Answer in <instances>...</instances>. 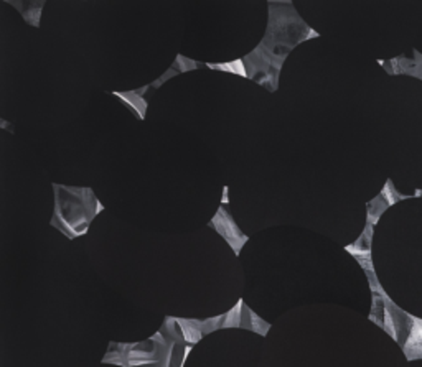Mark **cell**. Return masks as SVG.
<instances>
[{
    "instance_id": "obj_1",
    "label": "cell",
    "mask_w": 422,
    "mask_h": 367,
    "mask_svg": "<svg viewBox=\"0 0 422 367\" xmlns=\"http://www.w3.org/2000/svg\"><path fill=\"white\" fill-rule=\"evenodd\" d=\"M52 188L55 192V208L50 226L68 239L86 236L91 223L104 211L92 188L66 187L60 183H52Z\"/></svg>"
},
{
    "instance_id": "obj_2",
    "label": "cell",
    "mask_w": 422,
    "mask_h": 367,
    "mask_svg": "<svg viewBox=\"0 0 422 367\" xmlns=\"http://www.w3.org/2000/svg\"><path fill=\"white\" fill-rule=\"evenodd\" d=\"M269 18L264 38L279 45L296 48L303 42L320 37V33L307 25L296 11L292 0H269Z\"/></svg>"
},
{
    "instance_id": "obj_3",
    "label": "cell",
    "mask_w": 422,
    "mask_h": 367,
    "mask_svg": "<svg viewBox=\"0 0 422 367\" xmlns=\"http://www.w3.org/2000/svg\"><path fill=\"white\" fill-rule=\"evenodd\" d=\"M243 61L246 65L248 80H253L259 86L266 87L269 92H276L279 89V76H281L284 65L274 60L261 45L243 56Z\"/></svg>"
},
{
    "instance_id": "obj_4",
    "label": "cell",
    "mask_w": 422,
    "mask_h": 367,
    "mask_svg": "<svg viewBox=\"0 0 422 367\" xmlns=\"http://www.w3.org/2000/svg\"><path fill=\"white\" fill-rule=\"evenodd\" d=\"M210 228H213L219 237H223L228 242V246L233 249V252L239 256L243 251L244 244L249 241V237L244 234L239 226L234 221V218L229 214L227 208L219 206L215 213V216L211 218L208 223Z\"/></svg>"
},
{
    "instance_id": "obj_5",
    "label": "cell",
    "mask_w": 422,
    "mask_h": 367,
    "mask_svg": "<svg viewBox=\"0 0 422 367\" xmlns=\"http://www.w3.org/2000/svg\"><path fill=\"white\" fill-rule=\"evenodd\" d=\"M150 86H144V87H139V89H132V91H114L112 94L116 97H119L122 101V104L126 107H129V109L134 112L135 117L139 120H144L145 116H147V104L144 94L149 89Z\"/></svg>"
},
{
    "instance_id": "obj_6",
    "label": "cell",
    "mask_w": 422,
    "mask_h": 367,
    "mask_svg": "<svg viewBox=\"0 0 422 367\" xmlns=\"http://www.w3.org/2000/svg\"><path fill=\"white\" fill-rule=\"evenodd\" d=\"M8 6H13L28 25L38 28L42 23V11L45 0H7Z\"/></svg>"
},
{
    "instance_id": "obj_7",
    "label": "cell",
    "mask_w": 422,
    "mask_h": 367,
    "mask_svg": "<svg viewBox=\"0 0 422 367\" xmlns=\"http://www.w3.org/2000/svg\"><path fill=\"white\" fill-rule=\"evenodd\" d=\"M241 328H243V330L256 332V335H259V336H266L269 332V330H271V323L264 321L261 316H258L256 313H254V310H251V308H249L246 303H244Z\"/></svg>"
},
{
    "instance_id": "obj_8",
    "label": "cell",
    "mask_w": 422,
    "mask_h": 367,
    "mask_svg": "<svg viewBox=\"0 0 422 367\" xmlns=\"http://www.w3.org/2000/svg\"><path fill=\"white\" fill-rule=\"evenodd\" d=\"M371 239H373V224L366 223L365 231H363L361 236L358 237V241L350 244V246H346L345 251L350 252L355 259L371 256Z\"/></svg>"
},
{
    "instance_id": "obj_9",
    "label": "cell",
    "mask_w": 422,
    "mask_h": 367,
    "mask_svg": "<svg viewBox=\"0 0 422 367\" xmlns=\"http://www.w3.org/2000/svg\"><path fill=\"white\" fill-rule=\"evenodd\" d=\"M176 325H179L180 335L183 337V341L186 344L195 346L203 340V332H201L198 328L195 326L193 320H188V318H176Z\"/></svg>"
},
{
    "instance_id": "obj_10",
    "label": "cell",
    "mask_w": 422,
    "mask_h": 367,
    "mask_svg": "<svg viewBox=\"0 0 422 367\" xmlns=\"http://www.w3.org/2000/svg\"><path fill=\"white\" fill-rule=\"evenodd\" d=\"M206 68L213 71H223V73H229V75H236L241 77H246L248 80V71H246V65H244L243 58L239 60H233L228 63H205Z\"/></svg>"
},
{
    "instance_id": "obj_11",
    "label": "cell",
    "mask_w": 422,
    "mask_h": 367,
    "mask_svg": "<svg viewBox=\"0 0 422 367\" xmlns=\"http://www.w3.org/2000/svg\"><path fill=\"white\" fill-rule=\"evenodd\" d=\"M243 308H244V300H238V303L231 308V310H229L228 313H224L222 330H229V328H241Z\"/></svg>"
},
{
    "instance_id": "obj_12",
    "label": "cell",
    "mask_w": 422,
    "mask_h": 367,
    "mask_svg": "<svg viewBox=\"0 0 422 367\" xmlns=\"http://www.w3.org/2000/svg\"><path fill=\"white\" fill-rule=\"evenodd\" d=\"M390 206L387 204V201H385V198H382V194H380V197H376L375 199H373L371 203H368V214H366V219L368 223L370 224H376L378 219H380V216L382 213L386 211V208Z\"/></svg>"
},
{
    "instance_id": "obj_13",
    "label": "cell",
    "mask_w": 422,
    "mask_h": 367,
    "mask_svg": "<svg viewBox=\"0 0 422 367\" xmlns=\"http://www.w3.org/2000/svg\"><path fill=\"white\" fill-rule=\"evenodd\" d=\"M195 326L203 332V335H210V332H215L218 330H222V323H223V315L215 316V318H206V320H193Z\"/></svg>"
},
{
    "instance_id": "obj_14",
    "label": "cell",
    "mask_w": 422,
    "mask_h": 367,
    "mask_svg": "<svg viewBox=\"0 0 422 367\" xmlns=\"http://www.w3.org/2000/svg\"><path fill=\"white\" fill-rule=\"evenodd\" d=\"M171 66H174L175 70L179 71L180 75H181V73H188V71L198 70V68L205 66V63L195 61V60H191V58H186V56H183V55H176L175 61L171 63Z\"/></svg>"
},
{
    "instance_id": "obj_15",
    "label": "cell",
    "mask_w": 422,
    "mask_h": 367,
    "mask_svg": "<svg viewBox=\"0 0 422 367\" xmlns=\"http://www.w3.org/2000/svg\"><path fill=\"white\" fill-rule=\"evenodd\" d=\"M179 75H180V73H179V71H176L174 66H170V68H169V70H167V71L164 73V75H162V76L159 77V80H155L154 82H152V85H150V87H160V86H164L167 81H169V80H171V77L179 76Z\"/></svg>"
},
{
    "instance_id": "obj_16",
    "label": "cell",
    "mask_w": 422,
    "mask_h": 367,
    "mask_svg": "<svg viewBox=\"0 0 422 367\" xmlns=\"http://www.w3.org/2000/svg\"><path fill=\"white\" fill-rule=\"evenodd\" d=\"M223 194H224V197L222 199V203H228V187L223 188Z\"/></svg>"
}]
</instances>
